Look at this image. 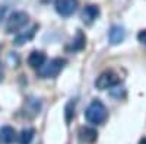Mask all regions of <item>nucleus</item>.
Instances as JSON below:
<instances>
[{
	"mask_svg": "<svg viewBox=\"0 0 146 144\" xmlns=\"http://www.w3.org/2000/svg\"><path fill=\"white\" fill-rule=\"evenodd\" d=\"M85 118H86V121L92 125L102 124L107 119V108H105V105L100 99L92 101L89 103V106L86 108V111H85Z\"/></svg>",
	"mask_w": 146,
	"mask_h": 144,
	"instance_id": "nucleus-1",
	"label": "nucleus"
},
{
	"mask_svg": "<svg viewBox=\"0 0 146 144\" xmlns=\"http://www.w3.org/2000/svg\"><path fill=\"white\" fill-rule=\"evenodd\" d=\"M64 64H66V60H63V58H51L48 61L45 60L36 68V74H38L40 79H53L63 70Z\"/></svg>",
	"mask_w": 146,
	"mask_h": 144,
	"instance_id": "nucleus-2",
	"label": "nucleus"
},
{
	"mask_svg": "<svg viewBox=\"0 0 146 144\" xmlns=\"http://www.w3.org/2000/svg\"><path fill=\"white\" fill-rule=\"evenodd\" d=\"M29 20V16L25 12H15L12 13L7 20H6V25H5V31L7 34H18L21 29L25 28V25Z\"/></svg>",
	"mask_w": 146,
	"mask_h": 144,
	"instance_id": "nucleus-3",
	"label": "nucleus"
},
{
	"mask_svg": "<svg viewBox=\"0 0 146 144\" xmlns=\"http://www.w3.org/2000/svg\"><path fill=\"white\" fill-rule=\"evenodd\" d=\"M118 83H120L118 74L114 73L113 70H108V71H104V73H101L98 77H96L95 86L100 90H105V89H110V87L118 85Z\"/></svg>",
	"mask_w": 146,
	"mask_h": 144,
	"instance_id": "nucleus-4",
	"label": "nucleus"
},
{
	"mask_svg": "<svg viewBox=\"0 0 146 144\" xmlns=\"http://www.w3.org/2000/svg\"><path fill=\"white\" fill-rule=\"evenodd\" d=\"M56 12L63 16V18H69L76 12L78 9V0H56L54 3Z\"/></svg>",
	"mask_w": 146,
	"mask_h": 144,
	"instance_id": "nucleus-5",
	"label": "nucleus"
},
{
	"mask_svg": "<svg viewBox=\"0 0 146 144\" xmlns=\"http://www.w3.org/2000/svg\"><path fill=\"white\" fill-rule=\"evenodd\" d=\"M36 29H38V25H36V23H34L31 28H28V29H25V31H19L18 35L15 37V39H13V45H15V47H22L25 42H29V41L35 37Z\"/></svg>",
	"mask_w": 146,
	"mask_h": 144,
	"instance_id": "nucleus-6",
	"label": "nucleus"
},
{
	"mask_svg": "<svg viewBox=\"0 0 146 144\" xmlns=\"http://www.w3.org/2000/svg\"><path fill=\"white\" fill-rule=\"evenodd\" d=\"M100 7L95 6V5H88L82 9V13H80V18L82 20L86 23V25H92V23L100 18Z\"/></svg>",
	"mask_w": 146,
	"mask_h": 144,
	"instance_id": "nucleus-7",
	"label": "nucleus"
},
{
	"mask_svg": "<svg viewBox=\"0 0 146 144\" xmlns=\"http://www.w3.org/2000/svg\"><path fill=\"white\" fill-rule=\"evenodd\" d=\"M41 111V102L40 99H35V98H28L25 105H23V115H25L27 118H35L36 115L40 114Z\"/></svg>",
	"mask_w": 146,
	"mask_h": 144,
	"instance_id": "nucleus-8",
	"label": "nucleus"
},
{
	"mask_svg": "<svg viewBox=\"0 0 146 144\" xmlns=\"http://www.w3.org/2000/svg\"><path fill=\"white\" fill-rule=\"evenodd\" d=\"M126 38V31L123 26L120 25H113L111 29L108 31V39H110V44L111 45H118L124 41Z\"/></svg>",
	"mask_w": 146,
	"mask_h": 144,
	"instance_id": "nucleus-9",
	"label": "nucleus"
},
{
	"mask_svg": "<svg viewBox=\"0 0 146 144\" xmlns=\"http://www.w3.org/2000/svg\"><path fill=\"white\" fill-rule=\"evenodd\" d=\"M15 140H16V133L12 127L5 125L0 130V144H13Z\"/></svg>",
	"mask_w": 146,
	"mask_h": 144,
	"instance_id": "nucleus-10",
	"label": "nucleus"
},
{
	"mask_svg": "<svg viewBox=\"0 0 146 144\" xmlns=\"http://www.w3.org/2000/svg\"><path fill=\"white\" fill-rule=\"evenodd\" d=\"M45 54L42 53V51H32L29 55H28V64H29V67H32V68H38L44 61H45Z\"/></svg>",
	"mask_w": 146,
	"mask_h": 144,
	"instance_id": "nucleus-11",
	"label": "nucleus"
},
{
	"mask_svg": "<svg viewBox=\"0 0 146 144\" xmlns=\"http://www.w3.org/2000/svg\"><path fill=\"white\" fill-rule=\"evenodd\" d=\"M85 44H86V37L83 35L82 31H78L76 35H75V38H73L70 47H69V50L72 51H80L85 48Z\"/></svg>",
	"mask_w": 146,
	"mask_h": 144,
	"instance_id": "nucleus-12",
	"label": "nucleus"
},
{
	"mask_svg": "<svg viewBox=\"0 0 146 144\" xmlns=\"http://www.w3.org/2000/svg\"><path fill=\"white\" fill-rule=\"evenodd\" d=\"M96 137H98V133H96L94 128L85 127V128L80 130V140H82L83 143L91 144V143H94V141L96 140Z\"/></svg>",
	"mask_w": 146,
	"mask_h": 144,
	"instance_id": "nucleus-13",
	"label": "nucleus"
},
{
	"mask_svg": "<svg viewBox=\"0 0 146 144\" xmlns=\"http://www.w3.org/2000/svg\"><path fill=\"white\" fill-rule=\"evenodd\" d=\"M34 135H35V130L32 127H27L21 131L18 143L19 144H31V141L34 140Z\"/></svg>",
	"mask_w": 146,
	"mask_h": 144,
	"instance_id": "nucleus-14",
	"label": "nucleus"
},
{
	"mask_svg": "<svg viewBox=\"0 0 146 144\" xmlns=\"http://www.w3.org/2000/svg\"><path fill=\"white\" fill-rule=\"evenodd\" d=\"M110 95H111L114 99H118L120 101V99H123L124 96H126V89L123 86H120V83H118V85L110 87Z\"/></svg>",
	"mask_w": 146,
	"mask_h": 144,
	"instance_id": "nucleus-15",
	"label": "nucleus"
},
{
	"mask_svg": "<svg viewBox=\"0 0 146 144\" xmlns=\"http://www.w3.org/2000/svg\"><path fill=\"white\" fill-rule=\"evenodd\" d=\"M64 112H66V122L69 124L70 121H72V118L75 116V101H70L67 105H66V108H64Z\"/></svg>",
	"mask_w": 146,
	"mask_h": 144,
	"instance_id": "nucleus-16",
	"label": "nucleus"
},
{
	"mask_svg": "<svg viewBox=\"0 0 146 144\" xmlns=\"http://www.w3.org/2000/svg\"><path fill=\"white\" fill-rule=\"evenodd\" d=\"M137 41L142 42L143 45H146V29H142V31L137 34Z\"/></svg>",
	"mask_w": 146,
	"mask_h": 144,
	"instance_id": "nucleus-17",
	"label": "nucleus"
},
{
	"mask_svg": "<svg viewBox=\"0 0 146 144\" xmlns=\"http://www.w3.org/2000/svg\"><path fill=\"white\" fill-rule=\"evenodd\" d=\"M3 77V68H2V64H0V80Z\"/></svg>",
	"mask_w": 146,
	"mask_h": 144,
	"instance_id": "nucleus-18",
	"label": "nucleus"
},
{
	"mask_svg": "<svg viewBox=\"0 0 146 144\" xmlns=\"http://www.w3.org/2000/svg\"><path fill=\"white\" fill-rule=\"evenodd\" d=\"M139 144H146V138H142V140L139 141Z\"/></svg>",
	"mask_w": 146,
	"mask_h": 144,
	"instance_id": "nucleus-19",
	"label": "nucleus"
}]
</instances>
